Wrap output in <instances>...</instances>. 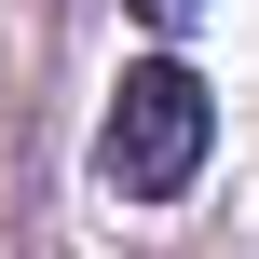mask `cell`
Instances as JSON below:
<instances>
[{
  "instance_id": "6da1fadb",
  "label": "cell",
  "mask_w": 259,
  "mask_h": 259,
  "mask_svg": "<svg viewBox=\"0 0 259 259\" xmlns=\"http://www.w3.org/2000/svg\"><path fill=\"white\" fill-rule=\"evenodd\" d=\"M205 137H219L205 82H191L178 55H150V68H123V96H109V123H96V178H109L123 205H178V191L205 178Z\"/></svg>"
},
{
  "instance_id": "7a4b0ae2",
  "label": "cell",
  "mask_w": 259,
  "mask_h": 259,
  "mask_svg": "<svg viewBox=\"0 0 259 259\" xmlns=\"http://www.w3.org/2000/svg\"><path fill=\"white\" fill-rule=\"evenodd\" d=\"M137 14H164V27H178V14H205V0H137Z\"/></svg>"
}]
</instances>
